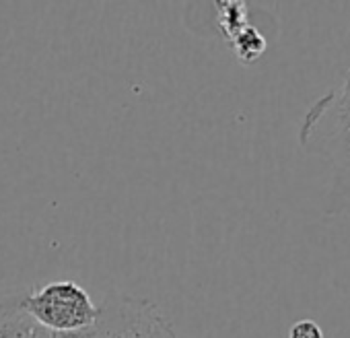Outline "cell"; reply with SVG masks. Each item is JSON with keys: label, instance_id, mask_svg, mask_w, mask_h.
Returning a JSON list of instances; mask_svg holds the SVG:
<instances>
[{"label": "cell", "instance_id": "2", "mask_svg": "<svg viewBox=\"0 0 350 338\" xmlns=\"http://www.w3.org/2000/svg\"><path fill=\"white\" fill-rule=\"evenodd\" d=\"M31 317L50 332H77L93 328L99 307L75 281H54L33 293H25Z\"/></svg>", "mask_w": 350, "mask_h": 338}, {"label": "cell", "instance_id": "4", "mask_svg": "<svg viewBox=\"0 0 350 338\" xmlns=\"http://www.w3.org/2000/svg\"><path fill=\"white\" fill-rule=\"evenodd\" d=\"M38 326L25 307V293L0 301V338H29Z\"/></svg>", "mask_w": 350, "mask_h": 338}, {"label": "cell", "instance_id": "5", "mask_svg": "<svg viewBox=\"0 0 350 338\" xmlns=\"http://www.w3.org/2000/svg\"><path fill=\"white\" fill-rule=\"evenodd\" d=\"M229 44H231V48H233L237 60L243 62V64L256 62L258 58H262V54H264L266 48H268L266 38H264L254 25L243 27Z\"/></svg>", "mask_w": 350, "mask_h": 338}, {"label": "cell", "instance_id": "6", "mask_svg": "<svg viewBox=\"0 0 350 338\" xmlns=\"http://www.w3.org/2000/svg\"><path fill=\"white\" fill-rule=\"evenodd\" d=\"M247 9L245 3L229 0V3H219V27L227 42H231L243 27H247Z\"/></svg>", "mask_w": 350, "mask_h": 338}, {"label": "cell", "instance_id": "7", "mask_svg": "<svg viewBox=\"0 0 350 338\" xmlns=\"http://www.w3.org/2000/svg\"><path fill=\"white\" fill-rule=\"evenodd\" d=\"M288 338H323V332L313 320H299L291 326Z\"/></svg>", "mask_w": 350, "mask_h": 338}, {"label": "cell", "instance_id": "1", "mask_svg": "<svg viewBox=\"0 0 350 338\" xmlns=\"http://www.w3.org/2000/svg\"><path fill=\"white\" fill-rule=\"evenodd\" d=\"M301 146L323 159L332 172L327 215L350 219V68L338 91L319 97L299 128Z\"/></svg>", "mask_w": 350, "mask_h": 338}, {"label": "cell", "instance_id": "3", "mask_svg": "<svg viewBox=\"0 0 350 338\" xmlns=\"http://www.w3.org/2000/svg\"><path fill=\"white\" fill-rule=\"evenodd\" d=\"M93 338H180L161 309L140 297L111 293L99 307Z\"/></svg>", "mask_w": 350, "mask_h": 338}, {"label": "cell", "instance_id": "8", "mask_svg": "<svg viewBox=\"0 0 350 338\" xmlns=\"http://www.w3.org/2000/svg\"><path fill=\"white\" fill-rule=\"evenodd\" d=\"M29 338H52V332H50L48 328H44V326H38Z\"/></svg>", "mask_w": 350, "mask_h": 338}]
</instances>
